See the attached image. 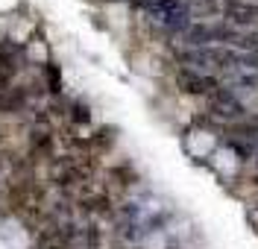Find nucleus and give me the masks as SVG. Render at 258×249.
<instances>
[{
    "label": "nucleus",
    "instance_id": "6e6552de",
    "mask_svg": "<svg viewBox=\"0 0 258 249\" xmlns=\"http://www.w3.org/2000/svg\"><path fill=\"white\" fill-rule=\"evenodd\" d=\"M82 147H85V149H94V152H106V149H112L114 147V129H109V126L97 129L88 141H82Z\"/></svg>",
    "mask_w": 258,
    "mask_h": 249
},
{
    "label": "nucleus",
    "instance_id": "f257e3e1",
    "mask_svg": "<svg viewBox=\"0 0 258 249\" xmlns=\"http://www.w3.org/2000/svg\"><path fill=\"white\" fill-rule=\"evenodd\" d=\"M91 173H94L91 155H68L53 167V182L64 188V191H71V188H80V185L88 182Z\"/></svg>",
    "mask_w": 258,
    "mask_h": 249
},
{
    "label": "nucleus",
    "instance_id": "39448f33",
    "mask_svg": "<svg viewBox=\"0 0 258 249\" xmlns=\"http://www.w3.org/2000/svg\"><path fill=\"white\" fill-rule=\"evenodd\" d=\"M223 18L229 27L246 33L249 27L258 24V3H252V0H232V3L223 6Z\"/></svg>",
    "mask_w": 258,
    "mask_h": 249
},
{
    "label": "nucleus",
    "instance_id": "ddd939ff",
    "mask_svg": "<svg viewBox=\"0 0 258 249\" xmlns=\"http://www.w3.org/2000/svg\"><path fill=\"white\" fill-rule=\"evenodd\" d=\"M0 141H3V126H0Z\"/></svg>",
    "mask_w": 258,
    "mask_h": 249
},
{
    "label": "nucleus",
    "instance_id": "9b49d317",
    "mask_svg": "<svg viewBox=\"0 0 258 249\" xmlns=\"http://www.w3.org/2000/svg\"><path fill=\"white\" fill-rule=\"evenodd\" d=\"M132 3H135L138 9H144V12H150V9H153V6H156L159 0H132Z\"/></svg>",
    "mask_w": 258,
    "mask_h": 249
},
{
    "label": "nucleus",
    "instance_id": "9d476101",
    "mask_svg": "<svg viewBox=\"0 0 258 249\" xmlns=\"http://www.w3.org/2000/svg\"><path fill=\"white\" fill-rule=\"evenodd\" d=\"M44 73H47V88L53 91V94H59V91H62V79H59V67H56V65H47V67H44Z\"/></svg>",
    "mask_w": 258,
    "mask_h": 249
},
{
    "label": "nucleus",
    "instance_id": "423d86ee",
    "mask_svg": "<svg viewBox=\"0 0 258 249\" xmlns=\"http://www.w3.org/2000/svg\"><path fill=\"white\" fill-rule=\"evenodd\" d=\"M27 103H30V94H27V88H6V91H0V112L3 115H18V112H24L27 109Z\"/></svg>",
    "mask_w": 258,
    "mask_h": 249
},
{
    "label": "nucleus",
    "instance_id": "1a4fd4ad",
    "mask_svg": "<svg viewBox=\"0 0 258 249\" xmlns=\"http://www.w3.org/2000/svg\"><path fill=\"white\" fill-rule=\"evenodd\" d=\"M68 117H71L74 123H80V126L91 123V112H88V106H82V103H71V106H68Z\"/></svg>",
    "mask_w": 258,
    "mask_h": 249
},
{
    "label": "nucleus",
    "instance_id": "f03ea898",
    "mask_svg": "<svg viewBox=\"0 0 258 249\" xmlns=\"http://www.w3.org/2000/svg\"><path fill=\"white\" fill-rule=\"evenodd\" d=\"M209 115L223 120V123H238L246 115V106H243V100L232 88L220 85V88H214L209 94Z\"/></svg>",
    "mask_w": 258,
    "mask_h": 249
},
{
    "label": "nucleus",
    "instance_id": "0eeeda50",
    "mask_svg": "<svg viewBox=\"0 0 258 249\" xmlns=\"http://www.w3.org/2000/svg\"><path fill=\"white\" fill-rule=\"evenodd\" d=\"M80 208L85 211V214H97V217H109L114 211L112 199L106 197L103 191H97V194H85V197L80 199Z\"/></svg>",
    "mask_w": 258,
    "mask_h": 249
},
{
    "label": "nucleus",
    "instance_id": "f8f14e48",
    "mask_svg": "<svg viewBox=\"0 0 258 249\" xmlns=\"http://www.w3.org/2000/svg\"><path fill=\"white\" fill-rule=\"evenodd\" d=\"M182 3H185V6H188V3H197V0H182Z\"/></svg>",
    "mask_w": 258,
    "mask_h": 249
},
{
    "label": "nucleus",
    "instance_id": "7ed1b4c3",
    "mask_svg": "<svg viewBox=\"0 0 258 249\" xmlns=\"http://www.w3.org/2000/svg\"><path fill=\"white\" fill-rule=\"evenodd\" d=\"M24 67V47L18 41H0V91L12 88L15 76Z\"/></svg>",
    "mask_w": 258,
    "mask_h": 249
},
{
    "label": "nucleus",
    "instance_id": "20e7f679",
    "mask_svg": "<svg viewBox=\"0 0 258 249\" xmlns=\"http://www.w3.org/2000/svg\"><path fill=\"white\" fill-rule=\"evenodd\" d=\"M176 85L185 94H194V97H209L214 88H220V82L214 76L200 73V70H191V67H179L176 70Z\"/></svg>",
    "mask_w": 258,
    "mask_h": 249
}]
</instances>
